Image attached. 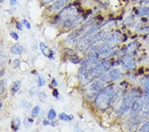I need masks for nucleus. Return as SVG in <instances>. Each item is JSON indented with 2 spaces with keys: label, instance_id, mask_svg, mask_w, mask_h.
<instances>
[{
  "label": "nucleus",
  "instance_id": "obj_33",
  "mask_svg": "<svg viewBox=\"0 0 149 132\" xmlns=\"http://www.w3.org/2000/svg\"><path fill=\"white\" fill-rule=\"evenodd\" d=\"M53 95L55 96V97H58V91L56 90H54Z\"/></svg>",
  "mask_w": 149,
  "mask_h": 132
},
{
  "label": "nucleus",
  "instance_id": "obj_6",
  "mask_svg": "<svg viewBox=\"0 0 149 132\" xmlns=\"http://www.w3.org/2000/svg\"><path fill=\"white\" fill-rule=\"evenodd\" d=\"M143 97H138L134 101L133 105L131 107L130 116L132 117H136L139 114V113L141 112V110L143 109Z\"/></svg>",
  "mask_w": 149,
  "mask_h": 132
},
{
  "label": "nucleus",
  "instance_id": "obj_11",
  "mask_svg": "<svg viewBox=\"0 0 149 132\" xmlns=\"http://www.w3.org/2000/svg\"><path fill=\"white\" fill-rule=\"evenodd\" d=\"M121 72L119 69H113L107 74L109 81H116L121 78Z\"/></svg>",
  "mask_w": 149,
  "mask_h": 132
},
{
  "label": "nucleus",
  "instance_id": "obj_1",
  "mask_svg": "<svg viewBox=\"0 0 149 132\" xmlns=\"http://www.w3.org/2000/svg\"><path fill=\"white\" fill-rule=\"evenodd\" d=\"M84 19V17L79 13L78 9L74 5H70L62 9L58 16L56 21L64 28H73L80 25Z\"/></svg>",
  "mask_w": 149,
  "mask_h": 132
},
{
  "label": "nucleus",
  "instance_id": "obj_26",
  "mask_svg": "<svg viewBox=\"0 0 149 132\" xmlns=\"http://www.w3.org/2000/svg\"><path fill=\"white\" fill-rule=\"evenodd\" d=\"M22 23H23V25H25V27L27 28L28 29V30H31V24H30V23L29 22V21H28L27 20H23V21H22Z\"/></svg>",
  "mask_w": 149,
  "mask_h": 132
},
{
  "label": "nucleus",
  "instance_id": "obj_37",
  "mask_svg": "<svg viewBox=\"0 0 149 132\" xmlns=\"http://www.w3.org/2000/svg\"><path fill=\"white\" fill-rule=\"evenodd\" d=\"M2 105H3V104H2V103L0 102V108H1V107H2Z\"/></svg>",
  "mask_w": 149,
  "mask_h": 132
},
{
  "label": "nucleus",
  "instance_id": "obj_2",
  "mask_svg": "<svg viewBox=\"0 0 149 132\" xmlns=\"http://www.w3.org/2000/svg\"><path fill=\"white\" fill-rule=\"evenodd\" d=\"M115 89L111 85L107 86L100 93H98L95 101V104L100 109L105 110L107 109L115 100Z\"/></svg>",
  "mask_w": 149,
  "mask_h": 132
},
{
  "label": "nucleus",
  "instance_id": "obj_15",
  "mask_svg": "<svg viewBox=\"0 0 149 132\" xmlns=\"http://www.w3.org/2000/svg\"><path fill=\"white\" fill-rule=\"evenodd\" d=\"M100 28V24H96V25H92V27L86 31V32L85 33V35H84V37H89V36L92 35L95 32H96V31L99 30Z\"/></svg>",
  "mask_w": 149,
  "mask_h": 132
},
{
  "label": "nucleus",
  "instance_id": "obj_9",
  "mask_svg": "<svg viewBox=\"0 0 149 132\" xmlns=\"http://www.w3.org/2000/svg\"><path fill=\"white\" fill-rule=\"evenodd\" d=\"M121 36L120 34L117 33H113L111 34L108 35L107 36L106 39H105V42L107 43V44H111L112 45H115L116 46L117 44L121 42Z\"/></svg>",
  "mask_w": 149,
  "mask_h": 132
},
{
  "label": "nucleus",
  "instance_id": "obj_12",
  "mask_svg": "<svg viewBox=\"0 0 149 132\" xmlns=\"http://www.w3.org/2000/svg\"><path fill=\"white\" fill-rule=\"evenodd\" d=\"M68 0H57L55 3L52 5L50 7V11H57L59 9H62L63 7L65 6V4L67 3Z\"/></svg>",
  "mask_w": 149,
  "mask_h": 132
},
{
  "label": "nucleus",
  "instance_id": "obj_3",
  "mask_svg": "<svg viewBox=\"0 0 149 132\" xmlns=\"http://www.w3.org/2000/svg\"><path fill=\"white\" fill-rule=\"evenodd\" d=\"M111 62L108 61V60L98 63L88 75L86 83H88L90 81L95 80V79L100 78L105 73L109 71V69L111 68Z\"/></svg>",
  "mask_w": 149,
  "mask_h": 132
},
{
  "label": "nucleus",
  "instance_id": "obj_36",
  "mask_svg": "<svg viewBox=\"0 0 149 132\" xmlns=\"http://www.w3.org/2000/svg\"><path fill=\"white\" fill-rule=\"evenodd\" d=\"M145 2V3H147V4H149V0H143Z\"/></svg>",
  "mask_w": 149,
  "mask_h": 132
},
{
  "label": "nucleus",
  "instance_id": "obj_20",
  "mask_svg": "<svg viewBox=\"0 0 149 132\" xmlns=\"http://www.w3.org/2000/svg\"><path fill=\"white\" fill-rule=\"evenodd\" d=\"M48 118L50 120H53L55 119V117H56V113L55 112V110L53 109H51L48 113Z\"/></svg>",
  "mask_w": 149,
  "mask_h": 132
},
{
  "label": "nucleus",
  "instance_id": "obj_13",
  "mask_svg": "<svg viewBox=\"0 0 149 132\" xmlns=\"http://www.w3.org/2000/svg\"><path fill=\"white\" fill-rule=\"evenodd\" d=\"M40 49L42 51V54H44L45 56L50 57L52 56V52L50 51L49 48L45 44H43V43H40Z\"/></svg>",
  "mask_w": 149,
  "mask_h": 132
},
{
  "label": "nucleus",
  "instance_id": "obj_8",
  "mask_svg": "<svg viewBox=\"0 0 149 132\" xmlns=\"http://www.w3.org/2000/svg\"><path fill=\"white\" fill-rule=\"evenodd\" d=\"M103 36H104V32H100L95 33L94 35L92 34V35H90V37H86V40H87V44L88 48L91 47L93 46V45H95L96 43L100 42V41L103 37Z\"/></svg>",
  "mask_w": 149,
  "mask_h": 132
},
{
  "label": "nucleus",
  "instance_id": "obj_31",
  "mask_svg": "<svg viewBox=\"0 0 149 132\" xmlns=\"http://www.w3.org/2000/svg\"><path fill=\"white\" fill-rule=\"evenodd\" d=\"M9 1H10V4L11 6H15L17 4V0H9Z\"/></svg>",
  "mask_w": 149,
  "mask_h": 132
},
{
  "label": "nucleus",
  "instance_id": "obj_27",
  "mask_svg": "<svg viewBox=\"0 0 149 132\" xmlns=\"http://www.w3.org/2000/svg\"><path fill=\"white\" fill-rule=\"evenodd\" d=\"M10 35H11V37L12 38H13V39L17 41L19 40V35L16 32H11L10 33Z\"/></svg>",
  "mask_w": 149,
  "mask_h": 132
},
{
  "label": "nucleus",
  "instance_id": "obj_22",
  "mask_svg": "<svg viewBox=\"0 0 149 132\" xmlns=\"http://www.w3.org/2000/svg\"><path fill=\"white\" fill-rule=\"evenodd\" d=\"M46 83V80L43 76H39L38 79V87H42Z\"/></svg>",
  "mask_w": 149,
  "mask_h": 132
},
{
  "label": "nucleus",
  "instance_id": "obj_28",
  "mask_svg": "<svg viewBox=\"0 0 149 132\" xmlns=\"http://www.w3.org/2000/svg\"><path fill=\"white\" fill-rule=\"evenodd\" d=\"M19 59H15V61L13 62V64H12V66H13V68H18L19 66Z\"/></svg>",
  "mask_w": 149,
  "mask_h": 132
},
{
  "label": "nucleus",
  "instance_id": "obj_34",
  "mask_svg": "<svg viewBox=\"0 0 149 132\" xmlns=\"http://www.w3.org/2000/svg\"><path fill=\"white\" fill-rule=\"evenodd\" d=\"M54 0H42V1L44 2L45 4H49V3H50V2H52V1H53Z\"/></svg>",
  "mask_w": 149,
  "mask_h": 132
},
{
  "label": "nucleus",
  "instance_id": "obj_16",
  "mask_svg": "<svg viewBox=\"0 0 149 132\" xmlns=\"http://www.w3.org/2000/svg\"><path fill=\"white\" fill-rule=\"evenodd\" d=\"M138 47V43L137 42H132L131 44H129L127 45V47L125 48V52L126 54H130L131 52H133L136 49V48Z\"/></svg>",
  "mask_w": 149,
  "mask_h": 132
},
{
  "label": "nucleus",
  "instance_id": "obj_32",
  "mask_svg": "<svg viewBox=\"0 0 149 132\" xmlns=\"http://www.w3.org/2000/svg\"><path fill=\"white\" fill-rule=\"evenodd\" d=\"M42 124L44 125V126H48V125H50L51 124H50L49 121H47V120H44V121H43V122H42Z\"/></svg>",
  "mask_w": 149,
  "mask_h": 132
},
{
  "label": "nucleus",
  "instance_id": "obj_7",
  "mask_svg": "<svg viewBox=\"0 0 149 132\" xmlns=\"http://www.w3.org/2000/svg\"><path fill=\"white\" fill-rule=\"evenodd\" d=\"M115 47L116 46H115V45H112L105 42L104 44L100 45V47H96V49H97V52L100 57L102 56H107V55H109L113 51Z\"/></svg>",
  "mask_w": 149,
  "mask_h": 132
},
{
  "label": "nucleus",
  "instance_id": "obj_24",
  "mask_svg": "<svg viewBox=\"0 0 149 132\" xmlns=\"http://www.w3.org/2000/svg\"><path fill=\"white\" fill-rule=\"evenodd\" d=\"M33 122V120L30 119L29 118H28V117H25V119H24V125H25L26 128H27V126H30Z\"/></svg>",
  "mask_w": 149,
  "mask_h": 132
},
{
  "label": "nucleus",
  "instance_id": "obj_17",
  "mask_svg": "<svg viewBox=\"0 0 149 132\" xmlns=\"http://www.w3.org/2000/svg\"><path fill=\"white\" fill-rule=\"evenodd\" d=\"M21 87V81H16L14 82L13 84V86L11 88V93L13 95L15 94L16 92H17L18 91L20 90V88Z\"/></svg>",
  "mask_w": 149,
  "mask_h": 132
},
{
  "label": "nucleus",
  "instance_id": "obj_25",
  "mask_svg": "<svg viewBox=\"0 0 149 132\" xmlns=\"http://www.w3.org/2000/svg\"><path fill=\"white\" fill-rule=\"evenodd\" d=\"M141 131H149V121L146 122V124L143 125L141 129Z\"/></svg>",
  "mask_w": 149,
  "mask_h": 132
},
{
  "label": "nucleus",
  "instance_id": "obj_19",
  "mask_svg": "<svg viewBox=\"0 0 149 132\" xmlns=\"http://www.w3.org/2000/svg\"><path fill=\"white\" fill-rule=\"evenodd\" d=\"M59 119L62 120V121H71V120L73 119V116H72V115L71 116H68V115L66 114L65 113H62L61 114H60Z\"/></svg>",
  "mask_w": 149,
  "mask_h": 132
},
{
  "label": "nucleus",
  "instance_id": "obj_38",
  "mask_svg": "<svg viewBox=\"0 0 149 132\" xmlns=\"http://www.w3.org/2000/svg\"><path fill=\"white\" fill-rule=\"evenodd\" d=\"M4 0H0V3H1V2H3Z\"/></svg>",
  "mask_w": 149,
  "mask_h": 132
},
{
  "label": "nucleus",
  "instance_id": "obj_10",
  "mask_svg": "<svg viewBox=\"0 0 149 132\" xmlns=\"http://www.w3.org/2000/svg\"><path fill=\"white\" fill-rule=\"evenodd\" d=\"M122 65L126 69H133L136 68V63L133 59V57L131 56L125 57L123 59Z\"/></svg>",
  "mask_w": 149,
  "mask_h": 132
},
{
  "label": "nucleus",
  "instance_id": "obj_14",
  "mask_svg": "<svg viewBox=\"0 0 149 132\" xmlns=\"http://www.w3.org/2000/svg\"><path fill=\"white\" fill-rule=\"evenodd\" d=\"M23 47L19 44H15L11 48V52L14 55H19L23 52Z\"/></svg>",
  "mask_w": 149,
  "mask_h": 132
},
{
  "label": "nucleus",
  "instance_id": "obj_21",
  "mask_svg": "<svg viewBox=\"0 0 149 132\" xmlns=\"http://www.w3.org/2000/svg\"><path fill=\"white\" fill-rule=\"evenodd\" d=\"M40 107L38 106V105H37V106H35L33 107V109L32 110V112H31V114H32V116L34 117H37L38 114H39L40 112Z\"/></svg>",
  "mask_w": 149,
  "mask_h": 132
},
{
  "label": "nucleus",
  "instance_id": "obj_23",
  "mask_svg": "<svg viewBox=\"0 0 149 132\" xmlns=\"http://www.w3.org/2000/svg\"><path fill=\"white\" fill-rule=\"evenodd\" d=\"M145 95L149 96V78L146 80L145 83Z\"/></svg>",
  "mask_w": 149,
  "mask_h": 132
},
{
  "label": "nucleus",
  "instance_id": "obj_18",
  "mask_svg": "<svg viewBox=\"0 0 149 132\" xmlns=\"http://www.w3.org/2000/svg\"><path fill=\"white\" fill-rule=\"evenodd\" d=\"M20 124H21L20 119H19V117H17V118H15L13 121H12L11 128L14 131H17L18 130L19 126H20Z\"/></svg>",
  "mask_w": 149,
  "mask_h": 132
},
{
  "label": "nucleus",
  "instance_id": "obj_35",
  "mask_svg": "<svg viewBox=\"0 0 149 132\" xmlns=\"http://www.w3.org/2000/svg\"><path fill=\"white\" fill-rule=\"evenodd\" d=\"M52 85L53 86H56L58 85L57 82L56 81V80H54H54H52Z\"/></svg>",
  "mask_w": 149,
  "mask_h": 132
},
{
  "label": "nucleus",
  "instance_id": "obj_4",
  "mask_svg": "<svg viewBox=\"0 0 149 132\" xmlns=\"http://www.w3.org/2000/svg\"><path fill=\"white\" fill-rule=\"evenodd\" d=\"M138 97L137 93L135 90H132L127 94L123 100L121 107L119 108V112L121 115H123L131 109L134 101Z\"/></svg>",
  "mask_w": 149,
  "mask_h": 132
},
{
  "label": "nucleus",
  "instance_id": "obj_5",
  "mask_svg": "<svg viewBox=\"0 0 149 132\" xmlns=\"http://www.w3.org/2000/svg\"><path fill=\"white\" fill-rule=\"evenodd\" d=\"M102 83L101 81H95V82L91 83L90 85H89L86 88V95L89 97H92L97 95L102 88Z\"/></svg>",
  "mask_w": 149,
  "mask_h": 132
},
{
  "label": "nucleus",
  "instance_id": "obj_29",
  "mask_svg": "<svg viewBox=\"0 0 149 132\" xmlns=\"http://www.w3.org/2000/svg\"><path fill=\"white\" fill-rule=\"evenodd\" d=\"M5 90V86H4V84L3 83L0 82V95H1L2 93H3Z\"/></svg>",
  "mask_w": 149,
  "mask_h": 132
},
{
  "label": "nucleus",
  "instance_id": "obj_30",
  "mask_svg": "<svg viewBox=\"0 0 149 132\" xmlns=\"http://www.w3.org/2000/svg\"><path fill=\"white\" fill-rule=\"evenodd\" d=\"M16 28H17V29H18V30H20V31L23 30V29L22 23H20V22H17V23H16Z\"/></svg>",
  "mask_w": 149,
  "mask_h": 132
}]
</instances>
